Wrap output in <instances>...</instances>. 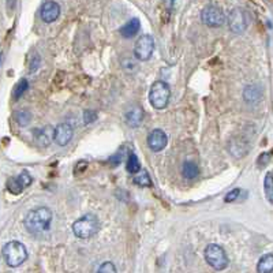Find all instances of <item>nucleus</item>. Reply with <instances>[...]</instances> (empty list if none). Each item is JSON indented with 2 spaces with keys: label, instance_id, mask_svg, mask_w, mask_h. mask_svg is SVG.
Wrapping results in <instances>:
<instances>
[{
  "label": "nucleus",
  "instance_id": "1",
  "mask_svg": "<svg viewBox=\"0 0 273 273\" xmlns=\"http://www.w3.org/2000/svg\"><path fill=\"white\" fill-rule=\"evenodd\" d=\"M54 214L49 208L47 206H39L34 208L27 213L23 220V225L27 231L32 234H41V232L48 231L51 223H52Z\"/></svg>",
  "mask_w": 273,
  "mask_h": 273
},
{
  "label": "nucleus",
  "instance_id": "2",
  "mask_svg": "<svg viewBox=\"0 0 273 273\" xmlns=\"http://www.w3.org/2000/svg\"><path fill=\"white\" fill-rule=\"evenodd\" d=\"M1 253H3V258L6 261V264L11 268L22 265L27 258L26 247L18 240H11L6 243Z\"/></svg>",
  "mask_w": 273,
  "mask_h": 273
},
{
  "label": "nucleus",
  "instance_id": "3",
  "mask_svg": "<svg viewBox=\"0 0 273 273\" xmlns=\"http://www.w3.org/2000/svg\"><path fill=\"white\" fill-rule=\"evenodd\" d=\"M98 228H100V223L95 214H85L78 220H75V223L73 224V232L79 239H89L95 236L98 232Z\"/></svg>",
  "mask_w": 273,
  "mask_h": 273
},
{
  "label": "nucleus",
  "instance_id": "4",
  "mask_svg": "<svg viewBox=\"0 0 273 273\" xmlns=\"http://www.w3.org/2000/svg\"><path fill=\"white\" fill-rule=\"evenodd\" d=\"M171 97V89L170 85L164 81H156L149 92V101L152 107L155 109H164L168 102H170Z\"/></svg>",
  "mask_w": 273,
  "mask_h": 273
},
{
  "label": "nucleus",
  "instance_id": "5",
  "mask_svg": "<svg viewBox=\"0 0 273 273\" xmlns=\"http://www.w3.org/2000/svg\"><path fill=\"white\" fill-rule=\"evenodd\" d=\"M205 259L209 265L216 271H223L228 266V257L221 246L212 245L206 246L205 249Z\"/></svg>",
  "mask_w": 273,
  "mask_h": 273
},
{
  "label": "nucleus",
  "instance_id": "6",
  "mask_svg": "<svg viewBox=\"0 0 273 273\" xmlns=\"http://www.w3.org/2000/svg\"><path fill=\"white\" fill-rule=\"evenodd\" d=\"M155 51V40L150 34H143L136 41L134 45V56L136 60L146 61L149 60Z\"/></svg>",
  "mask_w": 273,
  "mask_h": 273
},
{
  "label": "nucleus",
  "instance_id": "7",
  "mask_svg": "<svg viewBox=\"0 0 273 273\" xmlns=\"http://www.w3.org/2000/svg\"><path fill=\"white\" fill-rule=\"evenodd\" d=\"M228 26L232 33L242 34L249 26V14L246 10L236 7L228 15Z\"/></svg>",
  "mask_w": 273,
  "mask_h": 273
},
{
  "label": "nucleus",
  "instance_id": "8",
  "mask_svg": "<svg viewBox=\"0 0 273 273\" xmlns=\"http://www.w3.org/2000/svg\"><path fill=\"white\" fill-rule=\"evenodd\" d=\"M201 20L206 26L209 27H220L225 23V15L221 11V8L217 6L209 4L202 10L201 13Z\"/></svg>",
  "mask_w": 273,
  "mask_h": 273
},
{
  "label": "nucleus",
  "instance_id": "9",
  "mask_svg": "<svg viewBox=\"0 0 273 273\" xmlns=\"http://www.w3.org/2000/svg\"><path fill=\"white\" fill-rule=\"evenodd\" d=\"M32 182H33V177L30 176V174L27 171H22L20 175L10 177L7 180V190L11 194L18 195L26 189L29 184H32Z\"/></svg>",
  "mask_w": 273,
  "mask_h": 273
},
{
  "label": "nucleus",
  "instance_id": "10",
  "mask_svg": "<svg viewBox=\"0 0 273 273\" xmlns=\"http://www.w3.org/2000/svg\"><path fill=\"white\" fill-rule=\"evenodd\" d=\"M168 143V136L163 130L155 129L152 130L148 136V146L153 152H161Z\"/></svg>",
  "mask_w": 273,
  "mask_h": 273
},
{
  "label": "nucleus",
  "instance_id": "11",
  "mask_svg": "<svg viewBox=\"0 0 273 273\" xmlns=\"http://www.w3.org/2000/svg\"><path fill=\"white\" fill-rule=\"evenodd\" d=\"M124 120H126L129 127H133V129L139 127V126L142 124L143 120L142 107H139V105H136V104L130 105L129 108L126 109V112H124Z\"/></svg>",
  "mask_w": 273,
  "mask_h": 273
},
{
  "label": "nucleus",
  "instance_id": "12",
  "mask_svg": "<svg viewBox=\"0 0 273 273\" xmlns=\"http://www.w3.org/2000/svg\"><path fill=\"white\" fill-rule=\"evenodd\" d=\"M41 20H44L45 23H52L54 20H56L60 15V6L52 1V0H48L45 1L42 7H41Z\"/></svg>",
  "mask_w": 273,
  "mask_h": 273
},
{
  "label": "nucleus",
  "instance_id": "13",
  "mask_svg": "<svg viewBox=\"0 0 273 273\" xmlns=\"http://www.w3.org/2000/svg\"><path fill=\"white\" fill-rule=\"evenodd\" d=\"M74 136V129L68 123H60L55 127V141L59 146H66Z\"/></svg>",
  "mask_w": 273,
  "mask_h": 273
},
{
  "label": "nucleus",
  "instance_id": "14",
  "mask_svg": "<svg viewBox=\"0 0 273 273\" xmlns=\"http://www.w3.org/2000/svg\"><path fill=\"white\" fill-rule=\"evenodd\" d=\"M34 141L40 146H49L55 139V129L52 126H44L42 129H34Z\"/></svg>",
  "mask_w": 273,
  "mask_h": 273
},
{
  "label": "nucleus",
  "instance_id": "15",
  "mask_svg": "<svg viewBox=\"0 0 273 273\" xmlns=\"http://www.w3.org/2000/svg\"><path fill=\"white\" fill-rule=\"evenodd\" d=\"M249 150V145L240 138V136H236V138H232L231 142H230V152L235 157H243L247 153Z\"/></svg>",
  "mask_w": 273,
  "mask_h": 273
},
{
  "label": "nucleus",
  "instance_id": "16",
  "mask_svg": "<svg viewBox=\"0 0 273 273\" xmlns=\"http://www.w3.org/2000/svg\"><path fill=\"white\" fill-rule=\"evenodd\" d=\"M139 27H141L139 20L133 18V20H130L126 25H123V26L120 27L119 33L122 34L124 39H130V37L136 36V34L139 32Z\"/></svg>",
  "mask_w": 273,
  "mask_h": 273
},
{
  "label": "nucleus",
  "instance_id": "17",
  "mask_svg": "<svg viewBox=\"0 0 273 273\" xmlns=\"http://www.w3.org/2000/svg\"><path fill=\"white\" fill-rule=\"evenodd\" d=\"M257 272L259 273H271L273 272V254H265L262 255L257 265Z\"/></svg>",
  "mask_w": 273,
  "mask_h": 273
},
{
  "label": "nucleus",
  "instance_id": "18",
  "mask_svg": "<svg viewBox=\"0 0 273 273\" xmlns=\"http://www.w3.org/2000/svg\"><path fill=\"white\" fill-rule=\"evenodd\" d=\"M133 182L139 186V187H152L153 183H152V179L149 176V172L145 170H141L139 172H136V176L133 177Z\"/></svg>",
  "mask_w": 273,
  "mask_h": 273
},
{
  "label": "nucleus",
  "instance_id": "19",
  "mask_svg": "<svg viewBox=\"0 0 273 273\" xmlns=\"http://www.w3.org/2000/svg\"><path fill=\"white\" fill-rule=\"evenodd\" d=\"M243 97H245V100L247 102H250V104H255V102H258L259 98H261V90H259L257 86L250 85V86H247V88L245 89V92H243Z\"/></svg>",
  "mask_w": 273,
  "mask_h": 273
},
{
  "label": "nucleus",
  "instance_id": "20",
  "mask_svg": "<svg viewBox=\"0 0 273 273\" xmlns=\"http://www.w3.org/2000/svg\"><path fill=\"white\" fill-rule=\"evenodd\" d=\"M14 120L17 122L20 127H26L27 124L32 120V114L27 109H20L14 114Z\"/></svg>",
  "mask_w": 273,
  "mask_h": 273
},
{
  "label": "nucleus",
  "instance_id": "21",
  "mask_svg": "<svg viewBox=\"0 0 273 273\" xmlns=\"http://www.w3.org/2000/svg\"><path fill=\"white\" fill-rule=\"evenodd\" d=\"M182 174H183V176L187 177V179H194V177H197L198 174H199V170H198L197 164L191 163V161H186V163H183Z\"/></svg>",
  "mask_w": 273,
  "mask_h": 273
},
{
  "label": "nucleus",
  "instance_id": "22",
  "mask_svg": "<svg viewBox=\"0 0 273 273\" xmlns=\"http://www.w3.org/2000/svg\"><path fill=\"white\" fill-rule=\"evenodd\" d=\"M264 190H265L266 199L273 205V174L268 172L264 180Z\"/></svg>",
  "mask_w": 273,
  "mask_h": 273
},
{
  "label": "nucleus",
  "instance_id": "23",
  "mask_svg": "<svg viewBox=\"0 0 273 273\" xmlns=\"http://www.w3.org/2000/svg\"><path fill=\"white\" fill-rule=\"evenodd\" d=\"M27 89H29V82H27V79H25V78H22V79L17 82V85L14 86L13 97L15 100H18V98H20V97L23 96V93L26 92Z\"/></svg>",
  "mask_w": 273,
  "mask_h": 273
},
{
  "label": "nucleus",
  "instance_id": "24",
  "mask_svg": "<svg viewBox=\"0 0 273 273\" xmlns=\"http://www.w3.org/2000/svg\"><path fill=\"white\" fill-rule=\"evenodd\" d=\"M126 168H127V171H129L130 174H136V172L141 171V163H139V160H138L136 153H130L129 155L127 167H126Z\"/></svg>",
  "mask_w": 273,
  "mask_h": 273
},
{
  "label": "nucleus",
  "instance_id": "25",
  "mask_svg": "<svg viewBox=\"0 0 273 273\" xmlns=\"http://www.w3.org/2000/svg\"><path fill=\"white\" fill-rule=\"evenodd\" d=\"M96 119H97V112L93 109H86L83 112V123L85 124H90V123L95 122Z\"/></svg>",
  "mask_w": 273,
  "mask_h": 273
},
{
  "label": "nucleus",
  "instance_id": "26",
  "mask_svg": "<svg viewBox=\"0 0 273 273\" xmlns=\"http://www.w3.org/2000/svg\"><path fill=\"white\" fill-rule=\"evenodd\" d=\"M97 272L98 273H115L116 272V268L115 265L112 264V262H109V261H107V262H102L101 265H100V268L97 269Z\"/></svg>",
  "mask_w": 273,
  "mask_h": 273
},
{
  "label": "nucleus",
  "instance_id": "27",
  "mask_svg": "<svg viewBox=\"0 0 273 273\" xmlns=\"http://www.w3.org/2000/svg\"><path fill=\"white\" fill-rule=\"evenodd\" d=\"M240 193H242L240 189H234V190H231L230 193H227L224 201L225 202H234V201H236L239 198V195H240Z\"/></svg>",
  "mask_w": 273,
  "mask_h": 273
},
{
  "label": "nucleus",
  "instance_id": "28",
  "mask_svg": "<svg viewBox=\"0 0 273 273\" xmlns=\"http://www.w3.org/2000/svg\"><path fill=\"white\" fill-rule=\"evenodd\" d=\"M123 158H124V155H123V149L120 150V152H117L116 155H114V156H111L109 157V163L112 164L114 167L115 165H117V164H120L123 161Z\"/></svg>",
  "mask_w": 273,
  "mask_h": 273
},
{
  "label": "nucleus",
  "instance_id": "29",
  "mask_svg": "<svg viewBox=\"0 0 273 273\" xmlns=\"http://www.w3.org/2000/svg\"><path fill=\"white\" fill-rule=\"evenodd\" d=\"M40 63H41V58L39 56V55H34V56H32V60H30V67H29V71H30V73L36 71L37 68L40 67Z\"/></svg>",
  "mask_w": 273,
  "mask_h": 273
},
{
  "label": "nucleus",
  "instance_id": "30",
  "mask_svg": "<svg viewBox=\"0 0 273 273\" xmlns=\"http://www.w3.org/2000/svg\"><path fill=\"white\" fill-rule=\"evenodd\" d=\"M86 168H88V163H86V161H79V163L77 164V167L74 168V174L75 175H79V174H82Z\"/></svg>",
  "mask_w": 273,
  "mask_h": 273
},
{
  "label": "nucleus",
  "instance_id": "31",
  "mask_svg": "<svg viewBox=\"0 0 273 273\" xmlns=\"http://www.w3.org/2000/svg\"><path fill=\"white\" fill-rule=\"evenodd\" d=\"M127 60H129V59H127ZM123 68H124L126 71H130V73H131V71H136V64L133 60H129V64L123 63Z\"/></svg>",
  "mask_w": 273,
  "mask_h": 273
}]
</instances>
